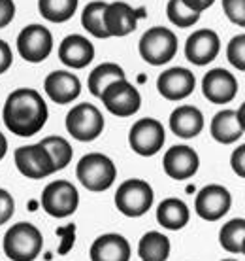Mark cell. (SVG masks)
<instances>
[{"instance_id":"26","label":"cell","mask_w":245,"mask_h":261,"mask_svg":"<svg viewBox=\"0 0 245 261\" xmlns=\"http://www.w3.org/2000/svg\"><path fill=\"white\" fill-rule=\"evenodd\" d=\"M219 242L226 252L243 254L245 252V220L234 218L226 222L219 231Z\"/></svg>"},{"instance_id":"6","label":"cell","mask_w":245,"mask_h":261,"mask_svg":"<svg viewBox=\"0 0 245 261\" xmlns=\"http://www.w3.org/2000/svg\"><path fill=\"white\" fill-rule=\"evenodd\" d=\"M66 130L79 142H93L104 130V116L95 105L81 102L66 114Z\"/></svg>"},{"instance_id":"33","label":"cell","mask_w":245,"mask_h":261,"mask_svg":"<svg viewBox=\"0 0 245 261\" xmlns=\"http://www.w3.org/2000/svg\"><path fill=\"white\" fill-rule=\"evenodd\" d=\"M13 212H15V201L10 191L0 188V225L12 220Z\"/></svg>"},{"instance_id":"28","label":"cell","mask_w":245,"mask_h":261,"mask_svg":"<svg viewBox=\"0 0 245 261\" xmlns=\"http://www.w3.org/2000/svg\"><path fill=\"white\" fill-rule=\"evenodd\" d=\"M40 144H42L45 148V151L49 153L53 165H55V170H63L70 165L74 150H72V146L68 140H65L63 137H45Z\"/></svg>"},{"instance_id":"23","label":"cell","mask_w":245,"mask_h":261,"mask_svg":"<svg viewBox=\"0 0 245 261\" xmlns=\"http://www.w3.org/2000/svg\"><path fill=\"white\" fill-rule=\"evenodd\" d=\"M189 218H191L189 206L181 199H175V197L164 199L157 208V222L168 231L183 229L189 223Z\"/></svg>"},{"instance_id":"24","label":"cell","mask_w":245,"mask_h":261,"mask_svg":"<svg viewBox=\"0 0 245 261\" xmlns=\"http://www.w3.org/2000/svg\"><path fill=\"white\" fill-rule=\"evenodd\" d=\"M170 239L161 231H147L140 239L138 255L142 261H166L170 257Z\"/></svg>"},{"instance_id":"17","label":"cell","mask_w":245,"mask_h":261,"mask_svg":"<svg viewBox=\"0 0 245 261\" xmlns=\"http://www.w3.org/2000/svg\"><path fill=\"white\" fill-rule=\"evenodd\" d=\"M194 85H196L194 74L183 66L168 68L157 80V89L168 100H181L189 97L194 91Z\"/></svg>"},{"instance_id":"25","label":"cell","mask_w":245,"mask_h":261,"mask_svg":"<svg viewBox=\"0 0 245 261\" xmlns=\"http://www.w3.org/2000/svg\"><path fill=\"white\" fill-rule=\"evenodd\" d=\"M119 80H127L125 78V70L121 66L115 65V63H102L89 74V91L95 97L100 98L104 89L113 82H119Z\"/></svg>"},{"instance_id":"15","label":"cell","mask_w":245,"mask_h":261,"mask_svg":"<svg viewBox=\"0 0 245 261\" xmlns=\"http://www.w3.org/2000/svg\"><path fill=\"white\" fill-rule=\"evenodd\" d=\"M219 34L211 29H200V31L193 33L187 38V44H185V55L196 66L209 65L211 61H215L219 55Z\"/></svg>"},{"instance_id":"2","label":"cell","mask_w":245,"mask_h":261,"mask_svg":"<svg viewBox=\"0 0 245 261\" xmlns=\"http://www.w3.org/2000/svg\"><path fill=\"white\" fill-rule=\"evenodd\" d=\"M44 237L28 222L13 223L4 235V252L12 261H34L42 252Z\"/></svg>"},{"instance_id":"18","label":"cell","mask_w":245,"mask_h":261,"mask_svg":"<svg viewBox=\"0 0 245 261\" xmlns=\"http://www.w3.org/2000/svg\"><path fill=\"white\" fill-rule=\"evenodd\" d=\"M44 89L47 97L57 105H70L81 93V82L68 70L51 72L44 82Z\"/></svg>"},{"instance_id":"37","label":"cell","mask_w":245,"mask_h":261,"mask_svg":"<svg viewBox=\"0 0 245 261\" xmlns=\"http://www.w3.org/2000/svg\"><path fill=\"white\" fill-rule=\"evenodd\" d=\"M181 2H183L187 8H191L193 12L202 13L204 10H207V8L211 6L215 0H181Z\"/></svg>"},{"instance_id":"1","label":"cell","mask_w":245,"mask_h":261,"mask_svg":"<svg viewBox=\"0 0 245 261\" xmlns=\"http://www.w3.org/2000/svg\"><path fill=\"white\" fill-rule=\"evenodd\" d=\"M47 105L36 89L21 87L12 91L8 97L4 110H2V119L4 125L17 137H34L36 133L42 130V127L47 121Z\"/></svg>"},{"instance_id":"22","label":"cell","mask_w":245,"mask_h":261,"mask_svg":"<svg viewBox=\"0 0 245 261\" xmlns=\"http://www.w3.org/2000/svg\"><path fill=\"white\" fill-rule=\"evenodd\" d=\"M170 129L179 138L198 137L204 129V114L196 106H179L170 116Z\"/></svg>"},{"instance_id":"7","label":"cell","mask_w":245,"mask_h":261,"mask_svg":"<svg viewBox=\"0 0 245 261\" xmlns=\"http://www.w3.org/2000/svg\"><path fill=\"white\" fill-rule=\"evenodd\" d=\"M42 208L53 218H68L78 210L79 193L78 188L68 180H55L47 184L42 191Z\"/></svg>"},{"instance_id":"4","label":"cell","mask_w":245,"mask_h":261,"mask_svg":"<svg viewBox=\"0 0 245 261\" xmlns=\"http://www.w3.org/2000/svg\"><path fill=\"white\" fill-rule=\"evenodd\" d=\"M155 191L145 180L130 178L117 188L115 206L122 216L129 218H140L153 206Z\"/></svg>"},{"instance_id":"35","label":"cell","mask_w":245,"mask_h":261,"mask_svg":"<svg viewBox=\"0 0 245 261\" xmlns=\"http://www.w3.org/2000/svg\"><path fill=\"white\" fill-rule=\"evenodd\" d=\"M13 15H15V4H13V0H0V29L10 25Z\"/></svg>"},{"instance_id":"39","label":"cell","mask_w":245,"mask_h":261,"mask_svg":"<svg viewBox=\"0 0 245 261\" xmlns=\"http://www.w3.org/2000/svg\"><path fill=\"white\" fill-rule=\"evenodd\" d=\"M221 261H238V259H221Z\"/></svg>"},{"instance_id":"9","label":"cell","mask_w":245,"mask_h":261,"mask_svg":"<svg viewBox=\"0 0 245 261\" xmlns=\"http://www.w3.org/2000/svg\"><path fill=\"white\" fill-rule=\"evenodd\" d=\"M100 98H102L106 110L119 118H129L142 106V97H140L138 89L127 80H119V82L108 85Z\"/></svg>"},{"instance_id":"16","label":"cell","mask_w":245,"mask_h":261,"mask_svg":"<svg viewBox=\"0 0 245 261\" xmlns=\"http://www.w3.org/2000/svg\"><path fill=\"white\" fill-rule=\"evenodd\" d=\"M202 91L213 105H228L238 95V80L225 68H213L202 80Z\"/></svg>"},{"instance_id":"8","label":"cell","mask_w":245,"mask_h":261,"mask_svg":"<svg viewBox=\"0 0 245 261\" xmlns=\"http://www.w3.org/2000/svg\"><path fill=\"white\" fill-rule=\"evenodd\" d=\"M166 135L161 121L153 118H143L132 125L129 133V144L132 151L142 157H151L159 153L164 146Z\"/></svg>"},{"instance_id":"27","label":"cell","mask_w":245,"mask_h":261,"mask_svg":"<svg viewBox=\"0 0 245 261\" xmlns=\"http://www.w3.org/2000/svg\"><path fill=\"white\" fill-rule=\"evenodd\" d=\"M38 10L47 21L65 23L76 13L78 0H38Z\"/></svg>"},{"instance_id":"5","label":"cell","mask_w":245,"mask_h":261,"mask_svg":"<svg viewBox=\"0 0 245 261\" xmlns=\"http://www.w3.org/2000/svg\"><path fill=\"white\" fill-rule=\"evenodd\" d=\"M140 55L153 66L166 65L177 53V36L166 27H153L140 38Z\"/></svg>"},{"instance_id":"29","label":"cell","mask_w":245,"mask_h":261,"mask_svg":"<svg viewBox=\"0 0 245 261\" xmlns=\"http://www.w3.org/2000/svg\"><path fill=\"white\" fill-rule=\"evenodd\" d=\"M106 2L98 0V2H90L87 4L81 15V25L85 27V31H89L93 36L97 38H108L106 27H104V10H106Z\"/></svg>"},{"instance_id":"10","label":"cell","mask_w":245,"mask_h":261,"mask_svg":"<svg viewBox=\"0 0 245 261\" xmlns=\"http://www.w3.org/2000/svg\"><path fill=\"white\" fill-rule=\"evenodd\" d=\"M13 159H15L17 170L30 180H42V178H47L55 172V165H53L51 157L40 142L17 148L13 153Z\"/></svg>"},{"instance_id":"12","label":"cell","mask_w":245,"mask_h":261,"mask_svg":"<svg viewBox=\"0 0 245 261\" xmlns=\"http://www.w3.org/2000/svg\"><path fill=\"white\" fill-rule=\"evenodd\" d=\"M232 206V195L225 186L219 184H209L202 188L194 201V210L202 220L207 222H217L230 210Z\"/></svg>"},{"instance_id":"36","label":"cell","mask_w":245,"mask_h":261,"mask_svg":"<svg viewBox=\"0 0 245 261\" xmlns=\"http://www.w3.org/2000/svg\"><path fill=\"white\" fill-rule=\"evenodd\" d=\"M12 63H13L12 47L8 46V42L0 40V74H4L12 66Z\"/></svg>"},{"instance_id":"11","label":"cell","mask_w":245,"mask_h":261,"mask_svg":"<svg viewBox=\"0 0 245 261\" xmlns=\"http://www.w3.org/2000/svg\"><path fill=\"white\" fill-rule=\"evenodd\" d=\"M17 49L26 63H42L53 49V36L42 25H28L17 36Z\"/></svg>"},{"instance_id":"38","label":"cell","mask_w":245,"mask_h":261,"mask_svg":"<svg viewBox=\"0 0 245 261\" xmlns=\"http://www.w3.org/2000/svg\"><path fill=\"white\" fill-rule=\"evenodd\" d=\"M6 151H8V140H6V137H4L2 133H0V161L4 159Z\"/></svg>"},{"instance_id":"31","label":"cell","mask_w":245,"mask_h":261,"mask_svg":"<svg viewBox=\"0 0 245 261\" xmlns=\"http://www.w3.org/2000/svg\"><path fill=\"white\" fill-rule=\"evenodd\" d=\"M226 57L230 61V65L236 66L238 70H245V36L238 34L230 40V44L226 47Z\"/></svg>"},{"instance_id":"3","label":"cell","mask_w":245,"mask_h":261,"mask_svg":"<svg viewBox=\"0 0 245 261\" xmlns=\"http://www.w3.org/2000/svg\"><path fill=\"white\" fill-rule=\"evenodd\" d=\"M76 176L85 190L106 191L110 190L117 176V169L113 161L104 153H87L79 159L76 167Z\"/></svg>"},{"instance_id":"20","label":"cell","mask_w":245,"mask_h":261,"mask_svg":"<svg viewBox=\"0 0 245 261\" xmlns=\"http://www.w3.org/2000/svg\"><path fill=\"white\" fill-rule=\"evenodd\" d=\"M58 59L70 68H85L95 59V46L81 34H70L58 46Z\"/></svg>"},{"instance_id":"30","label":"cell","mask_w":245,"mask_h":261,"mask_svg":"<svg viewBox=\"0 0 245 261\" xmlns=\"http://www.w3.org/2000/svg\"><path fill=\"white\" fill-rule=\"evenodd\" d=\"M168 19L172 21L174 25H177L179 29H187L193 27L196 21L200 19V13L193 12L191 8H187L181 0H170L166 8Z\"/></svg>"},{"instance_id":"19","label":"cell","mask_w":245,"mask_h":261,"mask_svg":"<svg viewBox=\"0 0 245 261\" xmlns=\"http://www.w3.org/2000/svg\"><path fill=\"white\" fill-rule=\"evenodd\" d=\"M211 137L221 144H232L243 137V106L239 110H221L211 119Z\"/></svg>"},{"instance_id":"13","label":"cell","mask_w":245,"mask_h":261,"mask_svg":"<svg viewBox=\"0 0 245 261\" xmlns=\"http://www.w3.org/2000/svg\"><path fill=\"white\" fill-rule=\"evenodd\" d=\"M145 17V8H132L127 2H113L104 10V27L110 36H127L134 33L138 19Z\"/></svg>"},{"instance_id":"14","label":"cell","mask_w":245,"mask_h":261,"mask_svg":"<svg viewBox=\"0 0 245 261\" xmlns=\"http://www.w3.org/2000/svg\"><path fill=\"white\" fill-rule=\"evenodd\" d=\"M162 167L170 178L174 180H189L196 174V170L200 167V157L198 153L185 144H177L172 146L170 150L164 153L162 159Z\"/></svg>"},{"instance_id":"21","label":"cell","mask_w":245,"mask_h":261,"mask_svg":"<svg viewBox=\"0 0 245 261\" xmlns=\"http://www.w3.org/2000/svg\"><path fill=\"white\" fill-rule=\"evenodd\" d=\"M90 261H130V244L119 233L100 235L90 246Z\"/></svg>"},{"instance_id":"32","label":"cell","mask_w":245,"mask_h":261,"mask_svg":"<svg viewBox=\"0 0 245 261\" xmlns=\"http://www.w3.org/2000/svg\"><path fill=\"white\" fill-rule=\"evenodd\" d=\"M223 10L234 25H245V0H223Z\"/></svg>"},{"instance_id":"34","label":"cell","mask_w":245,"mask_h":261,"mask_svg":"<svg viewBox=\"0 0 245 261\" xmlns=\"http://www.w3.org/2000/svg\"><path fill=\"white\" fill-rule=\"evenodd\" d=\"M230 165L232 170L239 178H245V146H238V150H234L232 157H230Z\"/></svg>"}]
</instances>
